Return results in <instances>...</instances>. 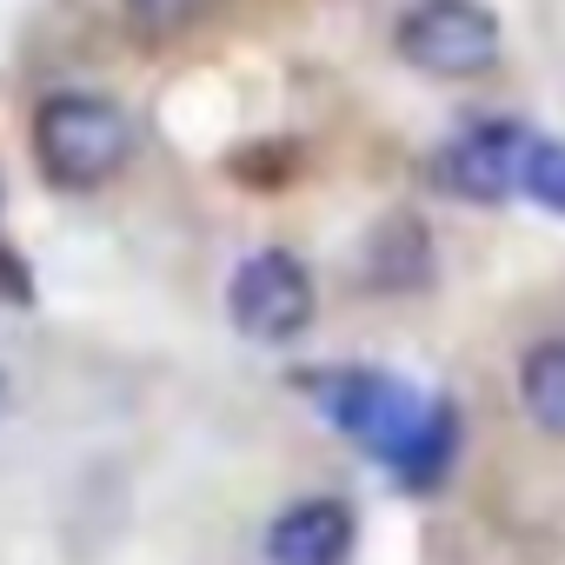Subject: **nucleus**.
<instances>
[{"label": "nucleus", "instance_id": "nucleus-1", "mask_svg": "<svg viewBox=\"0 0 565 565\" xmlns=\"http://www.w3.org/2000/svg\"><path fill=\"white\" fill-rule=\"evenodd\" d=\"M134 153V120L107 94H54L34 114V160L47 186L61 193H94L107 186Z\"/></svg>", "mask_w": 565, "mask_h": 565}, {"label": "nucleus", "instance_id": "nucleus-2", "mask_svg": "<svg viewBox=\"0 0 565 565\" xmlns=\"http://www.w3.org/2000/svg\"><path fill=\"white\" fill-rule=\"evenodd\" d=\"M300 386L313 393V406H320V413L353 439V446H366V452H373V459H386V466H393V452L413 439V426L426 419V399H419L406 380L373 373V366L307 373Z\"/></svg>", "mask_w": 565, "mask_h": 565}, {"label": "nucleus", "instance_id": "nucleus-3", "mask_svg": "<svg viewBox=\"0 0 565 565\" xmlns=\"http://www.w3.org/2000/svg\"><path fill=\"white\" fill-rule=\"evenodd\" d=\"M393 47L426 81H479L499 61V14L486 0H413L393 28Z\"/></svg>", "mask_w": 565, "mask_h": 565}, {"label": "nucleus", "instance_id": "nucleus-4", "mask_svg": "<svg viewBox=\"0 0 565 565\" xmlns=\"http://www.w3.org/2000/svg\"><path fill=\"white\" fill-rule=\"evenodd\" d=\"M313 313H320L313 273H307V259L287 253V246L246 253V259L233 266V279H226V320H233L246 340H259V347L300 340V333L313 327Z\"/></svg>", "mask_w": 565, "mask_h": 565}, {"label": "nucleus", "instance_id": "nucleus-5", "mask_svg": "<svg viewBox=\"0 0 565 565\" xmlns=\"http://www.w3.org/2000/svg\"><path fill=\"white\" fill-rule=\"evenodd\" d=\"M525 147H532V127H519V120H472L466 134H452L433 153V186L452 193V200H472V206H499V200L519 193Z\"/></svg>", "mask_w": 565, "mask_h": 565}, {"label": "nucleus", "instance_id": "nucleus-6", "mask_svg": "<svg viewBox=\"0 0 565 565\" xmlns=\"http://www.w3.org/2000/svg\"><path fill=\"white\" fill-rule=\"evenodd\" d=\"M353 505L347 499H294L266 525V565H347L353 558Z\"/></svg>", "mask_w": 565, "mask_h": 565}, {"label": "nucleus", "instance_id": "nucleus-7", "mask_svg": "<svg viewBox=\"0 0 565 565\" xmlns=\"http://www.w3.org/2000/svg\"><path fill=\"white\" fill-rule=\"evenodd\" d=\"M366 287L373 294H426L433 287V233L419 213H386L366 233Z\"/></svg>", "mask_w": 565, "mask_h": 565}, {"label": "nucleus", "instance_id": "nucleus-8", "mask_svg": "<svg viewBox=\"0 0 565 565\" xmlns=\"http://www.w3.org/2000/svg\"><path fill=\"white\" fill-rule=\"evenodd\" d=\"M452 459H459V406L452 399H426V419L413 426V439L393 452V479L406 492H439L452 479Z\"/></svg>", "mask_w": 565, "mask_h": 565}, {"label": "nucleus", "instance_id": "nucleus-9", "mask_svg": "<svg viewBox=\"0 0 565 565\" xmlns=\"http://www.w3.org/2000/svg\"><path fill=\"white\" fill-rule=\"evenodd\" d=\"M519 406L545 439H565V340H539L519 360Z\"/></svg>", "mask_w": 565, "mask_h": 565}, {"label": "nucleus", "instance_id": "nucleus-10", "mask_svg": "<svg viewBox=\"0 0 565 565\" xmlns=\"http://www.w3.org/2000/svg\"><path fill=\"white\" fill-rule=\"evenodd\" d=\"M519 200H532V206H545V213L565 220V140L532 134L525 167H519Z\"/></svg>", "mask_w": 565, "mask_h": 565}, {"label": "nucleus", "instance_id": "nucleus-11", "mask_svg": "<svg viewBox=\"0 0 565 565\" xmlns=\"http://www.w3.org/2000/svg\"><path fill=\"white\" fill-rule=\"evenodd\" d=\"M206 8H213V0H127V21H134L147 41H173V34H186Z\"/></svg>", "mask_w": 565, "mask_h": 565}, {"label": "nucleus", "instance_id": "nucleus-12", "mask_svg": "<svg viewBox=\"0 0 565 565\" xmlns=\"http://www.w3.org/2000/svg\"><path fill=\"white\" fill-rule=\"evenodd\" d=\"M0 413H8V380H0Z\"/></svg>", "mask_w": 565, "mask_h": 565}]
</instances>
